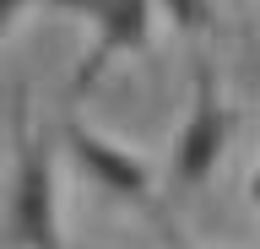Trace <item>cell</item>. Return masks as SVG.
<instances>
[{
  "label": "cell",
  "instance_id": "cell-1",
  "mask_svg": "<svg viewBox=\"0 0 260 249\" xmlns=\"http://www.w3.org/2000/svg\"><path fill=\"white\" fill-rule=\"evenodd\" d=\"M11 233L22 249H65L60 238V184L49 141L32 130L27 87L11 98Z\"/></svg>",
  "mask_w": 260,
  "mask_h": 249
},
{
  "label": "cell",
  "instance_id": "cell-2",
  "mask_svg": "<svg viewBox=\"0 0 260 249\" xmlns=\"http://www.w3.org/2000/svg\"><path fill=\"white\" fill-rule=\"evenodd\" d=\"M54 11L92 22V54L76 65V98H87L98 76L114 65V54H136L152 38V6L157 0H44Z\"/></svg>",
  "mask_w": 260,
  "mask_h": 249
},
{
  "label": "cell",
  "instance_id": "cell-3",
  "mask_svg": "<svg viewBox=\"0 0 260 249\" xmlns=\"http://www.w3.org/2000/svg\"><path fill=\"white\" fill-rule=\"evenodd\" d=\"M228 125L233 119H228V103H222V82H217L211 60H195V103L174 141V184L179 190H195V184H206L217 173V163L228 152Z\"/></svg>",
  "mask_w": 260,
  "mask_h": 249
},
{
  "label": "cell",
  "instance_id": "cell-4",
  "mask_svg": "<svg viewBox=\"0 0 260 249\" xmlns=\"http://www.w3.org/2000/svg\"><path fill=\"white\" fill-rule=\"evenodd\" d=\"M65 152L76 157V168L87 173L92 184H103L109 195H119V200H136V206H152V173H146V163L136 157V152H125V147H114L103 130H87V125H65Z\"/></svg>",
  "mask_w": 260,
  "mask_h": 249
},
{
  "label": "cell",
  "instance_id": "cell-5",
  "mask_svg": "<svg viewBox=\"0 0 260 249\" xmlns=\"http://www.w3.org/2000/svg\"><path fill=\"white\" fill-rule=\"evenodd\" d=\"M157 6H162V17L174 22L179 33H201L211 22V0H157Z\"/></svg>",
  "mask_w": 260,
  "mask_h": 249
},
{
  "label": "cell",
  "instance_id": "cell-6",
  "mask_svg": "<svg viewBox=\"0 0 260 249\" xmlns=\"http://www.w3.org/2000/svg\"><path fill=\"white\" fill-rule=\"evenodd\" d=\"M22 11H27V0H0V33H11Z\"/></svg>",
  "mask_w": 260,
  "mask_h": 249
},
{
  "label": "cell",
  "instance_id": "cell-7",
  "mask_svg": "<svg viewBox=\"0 0 260 249\" xmlns=\"http://www.w3.org/2000/svg\"><path fill=\"white\" fill-rule=\"evenodd\" d=\"M249 200L260 206V163H255V173H249Z\"/></svg>",
  "mask_w": 260,
  "mask_h": 249
}]
</instances>
